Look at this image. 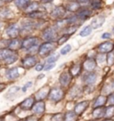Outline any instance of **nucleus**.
Listing matches in <instances>:
<instances>
[{
  "instance_id": "19",
  "label": "nucleus",
  "mask_w": 114,
  "mask_h": 121,
  "mask_svg": "<svg viewBox=\"0 0 114 121\" xmlns=\"http://www.w3.org/2000/svg\"><path fill=\"white\" fill-rule=\"evenodd\" d=\"M107 103V97L104 96V95H99L97 98L95 99V102L93 104V107L94 108H96V107H102V106H104Z\"/></svg>"
},
{
  "instance_id": "45",
  "label": "nucleus",
  "mask_w": 114,
  "mask_h": 121,
  "mask_svg": "<svg viewBox=\"0 0 114 121\" xmlns=\"http://www.w3.org/2000/svg\"><path fill=\"white\" fill-rule=\"evenodd\" d=\"M78 2H82V3H86V2H88L89 0H77Z\"/></svg>"
},
{
  "instance_id": "52",
  "label": "nucleus",
  "mask_w": 114,
  "mask_h": 121,
  "mask_svg": "<svg viewBox=\"0 0 114 121\" xmlns=\"http://www.w3.org/2000/svg\"></svg>"
},
{
  "instance_id": "39",
  "label": "nucleus",
  "mask_w": 114,
  "mask_h": 121,
  "mask_svg": "<svg viewBox=\"0 0 114 121\" xmlns=\"http://www.w3.org/2000/svg\"><path fill=\"white\" fill-rule=\"evenodd\" d=\"M107 102H108L110 105L114 106V92L108 95V97H107Z\"/></svg>"
},
{
  "instance_id": "26",
  "label": "nucleus",
  "mask_w": 114,
  "mask_h": 121,
  "mask_svg": "<svg viewBox=\"0 0 114 121\" xmlns=\"http://www.w3.org/2000/svg\"><path fill=\"white\" fill-rule=\"evenodd\" d=\"M80 5L79 4V2H70L67 4V10L70 12H77L78 10H79Z\"/></svg>"
},
{
  "instance_id": "22",
  "label": "nucleus",
  "mask_w": 114,
  "mask_h": 121,
  "mask_svg": "<svg viewBox=\"0 0 114 121\" xmlns=\"http://www.w3.org/2000/svg\"><path fill=\"white\" fill-rule=\"evenodd\" d=\"M14 4L20 9L26 10L29 4H31V0H14Z\"/></svg>"
},
{
  "instance_id": "31",
  "label": "nucleus",
  "mask_w": 114,
  "mask_h": 121,
  "mask_svg": "<svg viewBox=\"0 0 114 121\" xmlns=\"http://www.w3.org/2000/svg\"><path fill=\"white\" fill-rule=\"evenodd\" d=\"M106 61L108 65H111L114 64V50H112L111 52L107 53V56H106Z\"/></svg>"
},
{
  "instance_id": "16",
  "label": "nucleus",
  "mask_w": 114,
  "mask_h": 121,
  "mask_svg": "<svg viewBox=\"0 0 114 121\" xmlns=\"http://www.w3.org/2000/svg\"><path fill=\"white\" fill-rule=\"evenodd\" d=\"M65 13H66L65 8L62 7V6H58V7L53 9L51 15H52L53 18H57L58 19V18H62L65 15Z\"/></svg>"
},
{
  "instance_id": "29",
  "label": "nucleus",
  "mask_w": 114,
  "mask_h": 121,
  "mask_svg": "<svg viewBox=\"0 0 114 121\" xmlns=\"http://www.w3.org/2000/svg\"><path fill=\"white\" fill-rule=\"evenodd\" d=\"M114 116V106L110 105L109 107H107L105 109V116L107 118H110L111 117Z\"/></svg>"
},
{
  "instance_id": "46",
  "label": "nucleus",
  "mask_w": 114,
  "mask_h": 121,
  "mask_svg": "<svg viewBox=\"0 0 114 121\" xmlns=\"http://www.w3.org/2000/svg\"><path fill=\"white\" fill-rule=\"evenodd\" d=\"M51 1H53V0H42V2H44V3H46V2H51Z\"/></svg>"
},
{
  "instance_id": "43",
  "label": "nucleus",
  "mask_w": 114,
  "mask_h": 121,
  "mask_svg": "<svg viewBox=\"0 0 114 121\" xmlns=\"http://www.w3.org/2000/svg\"><path fill=\"white\" fill-rule=\"evenodd\" d=\"M31 86H32V82H28V83L24 86V87L22 88V91L23 92H25V91L27 90V88H29V87H31Z\"/></svg>"
},
{
  "instance_id": "38",
  "label": "nucleus",
  "mask_w": 114,
  "mask_h": 121,
  "mask_svg": "<svg viewBox=\"0 0 114 121\" xmlns=\"http://www.w3.org/2000/svg\"><path fill=\"white\" fill-rule=\"evenodd\" d=\"M104 60H106V57L104 56V53H99L97 58L95 59L96 62H99V63H103V61H104Z\"/></svg>"
},
{
  "instance_id": "32",
  "label": "nucleus",
  "mask_w": 114,
  "mask_h": 121,
  "mask_svg": "<svg viewBox=\"0 0 114 121\" xmlns=\"http://www.w3.org/2000/svg\"><path fill=\"white\" fill-rule=\"evenodd\" d=\"M18 59V56H17V54L16 53H13L12 55H10L9 57H7L6 59H4V61H5V63H7V64H11V63H13L14 61H16Z\"/></svg>"
},
{
  "instance_id": "27",
  "label": "nucleus",
  "mask_w": 114,
  "mask_h": 121,
  "mask_svg": "<svg viewBox=\"0 0 114 121\" xmlns=\"http://www.w3.org/2000/svg\"><path fill=\"white\" fill-rule=\"evenodd\" d=\"M44 16H45V13L39 11H34L29 13V17H31L32 19H42L44 18Z\"/></svg>"
},
{
  "instance_id": "34",
  "label": "nucleus",
  "mask_w": 114,
  "mask_h": 121,
  "mask_svg": "<svg viewBox=\"0 0 114 121\" xmlns=\"http://www.w3.org/2000/svg\"><path fill=\"white\" fill-rule=\"evenodd\" d=\"M38 4L37 3H31V4H29V6L27 7L26 11L27 12H34V11H37V8H38Z\"/></svg>"
},
{
  "instance_id": "7",
  "label": "nucleus",
  "mask_w": 114,
  "mask_h": 121,
  "mask_svg": "<svg viewBox=\"0 0 114 121\" xmlns=\"http://www.w3.org/2000/svg\"><path fill=\"white\" fill-rule=\"evenodd\" d=\"M38 43V39L37 38H27L22 43V47L30 49L33 46H36Z\"/></svg>"
},
{
  "instance_id": "51",
  "label": "nucleus",
  "mask_w": 114,
  "mask_h": 121,
  "mask_svg": "<svg viewBox=\"0 0 114 121\" xmlns=\"http://www.w3.org/2000/svg\"><path fill=\"white\" fill-rule=\"evenodd\" d=\"M0 4H1V0H0Z\"/></svg>"
},
{
  "instance_id": "21",
  "label": "nucleus",
  "mask_w": 114,
  "mask_h": 121,
  "mask_svg": "<svg viewBox=\"0 0 114 121\" xmlns=\"http://www.w3.org/2000/svg\"><path fill=\"white\" fill-rule=\"evenodd\" d=\"M79 116L74 111H68L63 116V121H77Z\"/></svg>"
},
{
  "instance_id": "28",
  "label": "nucleus",
  "mask_w": 114,
  "mask_h": 121,
  "mask_svg": "<svg viewBox=\"0 0 114 121\" xmlns=\"http://www.w3.org/2000/svg\"><path fill=\"white\" fill-rule=\"evenodd\" d=\"M103 6V1L102 0H92L91 1V7L94 10L101 9Z\"/></svg>"
},
{
  "instance_id": "20",
  "label": "nucleus",
  "mask_w": 114,
  "mask_h": 121,
  "mask_svg": "<svg viewBox=\"0 0 114 121\" xmlns=\"http://www.w3.org/2000/svg\"><path fill=\"white\" fill-rule=\"evenodd\" d=\"M6 77L9 79H15L19 77V71H18V68H12L9 69L6 71Z\"/></svg>"
},
{
  "instance_id": "36",
  "label": "nucleus",
  "mask_w": 114,
  "mask_h": 121,
  "mask_svg": "<svg viewBox=\"0 0 114 121\" xmlns=\"http://www.w3.org/2000/svg\"><path fill=\"white\" fill-rule=\"evenodd\" d=\"M63 116L62 114H55L53 117H52V121H63Z\"/></svg>"
},
{
  "instance_id": "12",
  "label": "nucleus",
  "mask_w": 114,
  "mask_h": 121,
  "mask_svg": "<svg viewBox=\"0 0 114 121\" xmlns=\"http://www.w3.org/2000/svg\"><path fill=\"white\" fill-rule=\"evenodd\" d=\"M46 110V104L43 101H38V102H35L33 107H32V110L35 114H42Z\"/></svg>"
},
{
  "instance_id": "47",
  "label": "nucleus",
  "mask_w": 114,
  "mask_h": 121,
  "mask_svg": "<svg viewBox=\"0 0 114 121\" xmlns=\"http://www.w3.org/2000/svg\"><path fill=\"white\" fill-rule=\"evenodd\" d=\"M103 121H113L112 119H110V118H106V119H104V120Z\"/></svg>"
},
{
  "instance_id": "37",
  "label": "nucleus",
  "mask_w": 114,
  "mask_h": 121,
  "mask_svg": "<svg viewBox=\"0 0 114 121\" xmlns=\"http://www.w3.org/2000/svg\"><path fill=\"white\" fill-rule=\"evenodd\" d=\"M70 50H71V46H70V45H66L63 48H61V54H63V55H65V54H67Z\"/></svg>"
},
{
  "instance_id": "9",
  "label": "nucleus",
  "mask_w": 114,
  "mask_h": 121,
  "mask_svg": "<svg viewBox=\"0 0 114 121\" xmlns=\"http://www.w3.org/2000/svg\"><path fill=\"white\" fill-rule=\"evenodd\" d=\"M88 105H89V102L88 101H84V102H79L75 108H74V112L78 115V116H80L81 114L84 113V111L87 110L88 108Z\"/></svg>"
},
{
  "instance_id": "41",
  "label": "nucleus",
  "mask_w": 114,
  "mask_h": 121,
  "mask_svg": "<svg viewBox=\"0 0 114 121\" xmlns=\"http://www.w3.org/2000/svg\"><path fill=\"white\" fill-rule=\"evenodd\" d=\"M110 37H111V35H110V33H109V32H105V33H103V34L102 35V38H103V39L110 38Z\"/></svg>"
},
{
  "instance_id": "10",
  "label": "nucleus",
  "mask_w": 114,
  "mask_h": 121,
  "mask_svg": "<svg viewBox=\"0 0 114 121\" xmlns=\"http://www.w3.org/2000/svg\"><path fill=\"white\" fill-rule=\"evenodd\" d=\"M96 78H97V74L93 71H90L84 75L83 80L88 86H89V85L95 84V81H96Z\"/></svg>"
},
{
  "instance_id": "24",
  "label": "nucleus",
  "mask_w": 114,
  "mask_h": 121,
  "mask_svg": "<svg viewBox=\"0 0 114 121\" xmlns=\"http://www.w3.org/2000/svg\"><path fill=\"white\" fill-rule=\"evenodd\" d=\"M13 53H14V51L6 48V49H2L0 50V59H6L7 57H9L10 55H12Z\"/></svg>"
},
{
  "instance_id": "35",
  "label": "nucleus",
  "mask_w": 114,
  "mask_h": 121,
  "mask_svg": "<svg viewBox=\"0 0 114 121\" xmlns=\"http://www.w3.org/2000/svg\"><path fill=\"white\" fill-rule=\"evenodd\" d=\"M69 38H70V35L69 34L63 35L62 37H61V38H59V40H58V45H62V44H64L65 42L67 41Z\"/></svg>"
},
{
  "instance_id": "13",
  "label": "nucleus",
  "mask_w": 114,
  "mask_h": 121,
  "mask_svg": "<svg viewBox=\"0 0 114 121\" xmlns=\"http://www.w3.org/2000/svg\"><path fill=\"white\" fill-rule=\"evenodd\" d=\"M34 103H35L34 98H33V97H29V98L25 99V100L20 104V107H21L22 110H31V109H32Z\"/></svg>"
},
{
  "instance_id": "40",
  "label": "nucleus",
  "mask_w": 114,
  "mask_h": 121,
  "mask_svg": "<svg viewBox=\"0 0 114 121\" xmlns=\"http://www.w3.org/2000/svg\"><path fill=\"white\" fill-rule=\"evenodd\" d=\"M55 66V63L54 62H53V63H47V66H44V69H46V70H49V69H53V67Z\"/></svg>"
},
{
  "instance_id": "3",
  "label": "nucleus",
  "mask_w": 114,
  "mask_h": 121,
  "mask_svg": "<svg viewBox=\"0 0 114 121\" xmlns=\"http://www.w3.org/2000/svg\"><path fill=\"white\" fill-rule=\"evenodd\" d=\"M98 52L101 53H108L114 50V42L112 41H106L103 42L98 45Z\"/></svg>"
},
{
  "instance_id": "6",
  "label": "nucleus",
  "mask_w": 114,
  "mask_h": 121,
  "mask_svg": "<svg viewBox=\"0 0 114 121\" xmlns=\"http://www.w3.org/2000/svg\"><path fill=\"white\" fill-rule=\"evenodd\" d=\"M96 65H97V62L94 58H88L83 63L84 69L88 72L94 71L95 69L96 68Z\"/></svg>"
},
{
  "instance_id": "15",
  "label": "nucleus",
  "mask_w": 114,
  "mask_h": 121,
  "mask_svg": "<svg viewBox=\"0 0 114 121\" xmlns=\"http://www.w3.org/2000/svg\"><path fill=\"white\" fill-rule=\"evenodd\" d=\"M104 22H105V17L103 16V15H100V16L95 17L91 22L92 29H95H95H98L100 27H102L103 25Z\"/></svg>"
},
{
  "instance_id": "25",
  "label": "nucleus",
  "mask_w": 114,
  "mask_h": 121,
  "mask_svg": "<svg viewBox=\"0 0 114 121\" xmlns=\"http://www.w3.org/2000/svg\"><path fill=\"white\" fill-rule=\"evenodd\" d=\"M81 72V65L80 64H76V65H73L72 67L70 68V74L72 77H77L79 76Z\"/></svg>"
},
{
  "instance_id": "49",
  "label": "nucleus",
  "mask_w": 114,
  "mask_h": 121,
  "mask_svg": "<svg viewBox=\"0 0 114 121\" xmlns=\"http://www.w3.org/2000/svg\"><path fill=\"white\" fill-rule=\"evenodd\" d=\"M0 121H4V118L3 117H0Z\"/></svg>"
},
{
  "instance_id": "23",
  "label": "nucleus",
  "mask_w": 114,
  "mask_h": 121,
  "mask_svg": "<svg viewBox=\"0 0 114 121\" xmlns=\"http://www.w3.org/2000/svg\"><path fill=\"white\" fill-rule=\"evenodd\" d=\"M21 47H22V42L18 39H15V38L13 40H12L8 45V48L13 50V51H16V50L20 49Z\"/></svg>"
},
{
  "instance_id": "18",
  "label": "nucleus",
  "mask_w": 114,
  "mask_h": 121,
  "mask_svg": "<svg viewBox=\"0 0 114 121\" xmlns=\"http://www.w3.org/2000/svg\"><path fill=\"white\" fill-rule=\"evenodd\" d=\"M92 14V11L91 10H89L88 8H84V9H81L79 12V13L77 15V17L79 18V19L82 20H87L88 18H89Z\"/></svg>"
},
{
  "instance_id": "1",
  "label": "nucleus",
  "mask_w": 114,
  "mask_h": 121,
  "mask_svg": "<svg viewBox=\"0 0 114 121\" xmlns=\"http://www.w3.org/2000/svg\"><path fill=\"white\" fill-rule=\"evenodd\" d=\"M57 44L53 43V42H48V43H45L43 45H40L39 49H38V53L40 56H47L48 54L52 53L54 49L56 48Z\"/></svg>"
},
{
  "instance_id": "14",
  "label": "nucleus",
  "mask_w": 114,
  "mask_h": 121,
  "mask_svg": "<svg viewBox=\"0 0 114 121\" xmlns=\"http://www.w3.org/2000/svg\"><path fill=\"white\" fill-rule=\"evenodd\" d=\"M105 107L104 106H102V107H96V108H94L93 110V112H92V115L93 117L96 118V119H100L105 116Z\"/></svg>"
},
{
  "instance_id": "48",
  "label": "nucleus",
  "mask_w": 114,
  "mask_h": 121,
  "mask_svg": "<svg viewBox=\"0 0 114 121\" xmlns=\"http://www.w3.org/2000/svg\"><path fill=\"white\" fill-rule=\"evenodd\" d=\"M111 87H112V88L114 89V80L112 81V83H111Z\"/></svg>"
},
{
  "instance_id": "42",
  "label": "nucleus",
  "mask_w": 114,
  "mask_h": 121,
  "mask_svg": "<svg viewBox=\"0 0 114 121\" xmlns=\"http://www.w3.org/2000/svg\"><path fill=\"white\" fill-rule=\"evenodd\" d=\"M36 70L37 71H41L42 69H44V65L43 64H38V65H36Z\"/></svg>"
},
{
  "instance_id": "30",
  "label": "nucleus",
  "mask_w": 114,
  "mask_h": 121,
  "mask_svg": "<svg viewBox=\"0 0 114 121\" xmlns=\"http://www.w3.org/2000/svg\"><path fill=\"white\" fill-rule=\"evenodd\" d=\"M92 27L91 25L90 26H87V27H85L83 30L80 31V37H87V36H88V35H90L91 34V32H92Z\"/></svg>"
},
{
  "instance_id": "5",
  "label": "nucleus",
  "mask_w": 114,
  "mask_h": 121,
  "mask_svg": "<svg viewBox=\"0 0 114 121\" xmlns=\"http://www.w3.org/2000/svg\"><path fill=\"white\" fill-rule=\"evenodd\" d=\"M72 80V76L71 74L68 71H65L63 73H61V75L60 76V78H59V81H60V84L62 86H67L70 85V83L71 82Z\"/></svg>"
},
{
  "instance_id": "44",
  "label": "nucleus",
  "mask_w": 114,
  "mask_h": 121,
  "mask_svg": "<svg viewBox=\"0 0 114 121\" xmlns=\"http://www.w3.org/2000/svg\"><path fill=\"white\" fill-rule=\"evenodd\" d=\"M26 121H38V118L35 117V116H31L27 118Z\"/></svg>"
},
{
  "instance_id": "11",
  "label": "nucleus",
  "mask_w": 114,
  "mask_h": 121,
  "mask_svg": "<svg viewBox=\"0 0 114 121\" xmlns=\"http://www.w3.org/2000/svg\"><path fill=\"white\" fill-rule=\"evenodd\" d=\"M6 34L12 38H17L20 34V28L16 24L11 25L7 28L6 30Z\"/></svg>"
},
{
  "instance_id": "8",
  "label": "nucleus",
  "mask_w": 114,
  "mask_h": 121,
  "mask_svg": "<svg viewBox=\"0 0 114 121\" xmlns=\"http://www.w3.org/2000/svg\"><path fill=\"white\" fill-rule=\"evenodd\" d=\"M36 63H37V59L32 55L26 56L22 60V65L25 69H31L36 65Z\"/></svg>"
},
{
  "instance_id": "50",
  "label": "nucleus",
  "mask_w": 114,
  "mask_h": 121,
  "mask_svg": "<svg viewBox=\"0 0 114 121\" xmlns=\"http://www.w3.org/2000/svg\"><path fill=\"white\" fill-rule=\"evenodd\" d=\"M3 1H4V2H11L13 0H3Z\"/></svg>"
},
{
  "instance_id": "33",
  "label": "nucleus",
  "mask_w": 114,
  "mask_h": 121,
  "mask_svg": "<svg viewBox=\"0 0 114 121\" xmlns=\"http://www.w3.org/2000/svg\"><path fill=\"white\" fill-rule=\"evenodd\" d=\"M58 58H59V54H58V53H53V54H51V55L47 58L46 63H53V62H55V61L58 60Z\"/></svg>"
},
{
  "instance_id": "4",
  "label": "nucleus",
  "mask_w": 114,
  "mask_h": 121,
  "mask_svg": "<svg viewBox=\"0 0 114 121\" xmlns=\"http://www.w3.org/2000/svg\"><path fill=\"white\" fill-rule=\"evenodd\" d=\"M57 38V32L52 28H48L43 31V38L46 41H53Z\"/></svg>"
},
{
  "instance_id": "17",
  "label": "nucleus",
  "mask_w": 114,
  "mask_h": 121,
  "mask_svg": "<svg viewBox=\"0 0 114 121\" xmlns=\"http://www.w3.org/2000/svg\"><path fill=\"white\" fill-rule=\"evenodd\" d=\"M49 87H44L43 89H41V90H39L36 94V95H35V99L36 100H38V101H42L44 98H46V95L49 94Z\"/></svg>"
},
{
  "instance_id": "2",
  "label": "nucleus",
  "mask_w": 114,
  "mask_h": 121,
  "mask_svg": "<svg viewBox=\"0 0 114 121\" xmlns=\"http://www.w3.org/2000/svg\"><path fill=\"white\" fill-rule=\"evenodd\" d=\"M63 97H64V92L61 88H53L49 91L48 98L53 102H60Z\"/></svg>"
}]
</instances>
